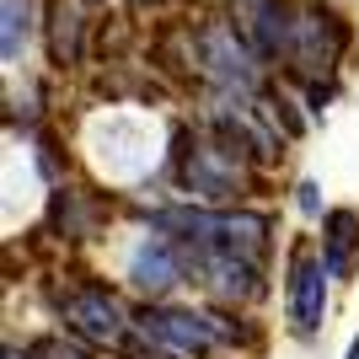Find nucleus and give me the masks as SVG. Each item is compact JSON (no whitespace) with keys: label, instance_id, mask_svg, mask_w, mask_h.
<instances>
[{"label":"nucleus","instance_id":"nucleus-1","mask_svg":"<svg viewBox=\"0 0 359 359\" xmlns=\"http://www.w3.org/2000/svg\"><path fill=\"white\" fill-rule=\"evenodd\" d=\"M166 231H177L182 241L194 247H220V252H236L241 263H252L269 252V220L263 215H247V210H225V215H210V210H166L161 215Z\"/></svg>","mask_w":359,"mask_h":359},{"label":"nucleus","instance_id":"nucleus-2","mask_svg":"<svg viewBox=\"0 0 359 359\" xmlns=\"http://www.w3.org/2000/svg\"><path fill=\"white\" fill-rule=\"evenodd\" d=\"M194 60L198 70L220 81L225 91H252L257 86V48L241 38L231 22H204L194 32Z\"/></svg>","mask_w":359,"mask_h":359},{"label":"nucleus","instance_id":"nucleus-3","mask_svg":"<svg viewBox=\"0 0 359 359\" xmlns=\"http://www.w3.org/2000/svg\"><path fill=\"white\" fill-rule=\"evenodd\" d=\"M344 48H348V27L338 11H327V6H300L295 11V38H290L285 60L300 75H327L344 60Z\"/></svg>","mask_w":359,"mask_h":359},{"label":"nucleus","instance_id":"nucleus-4","mask_svg":"<svg viewBox=\"0 0 359 359\" xmlns=\"http://www.w3.org/2000/svg\"><path fill=\"white\" fill-rule=\"evenodd\" d=\"M210 123L225 135V145L247 150V156H257V161H273L279 156V129H273V107L269 102H247V91H225L220 102H215Z\"/></svg>","mask_w":359,"mask_h":359},{"label":"nucleus","instance_id":"nucleus-5","mask_svg":"<svg viewBox=\"0 0 359 359\" xmlns=\"http://www.w3.org/2000/svg\"><path fill=\"white\" fill-rule=\"evenodd\" d=\"M177 177L194 188L198 198H236L247 172H241L231 145H210V140H177Z\"/></svg>","mask_w":359,"mask_h":359},{"label":"nucleus","instance_id":"nucleus-6","mask_svg":"<svg viewBox=\"0 0 359 359\" xmlns=\"http://www.w3.org/2000/svg\"><path fill=\"white\" fill-rule=\"evenodd\" d=\"M140 332L150 344L172 348V354H210L220 344L210 316H194V311H177V306H145L140 311Z\"/></svg>","mask_w":359,"mask_h":359},{"label":"nucleus","instance_id":"nucleus-7","mask_svg":"<svg viewBox=\"0 0 359 359\" xmlns=\"http://www.w3.org/2000/svg\"><path fill=\"white\" fill-rule=\"evenodd\" d=\"M65 322H70L86 344H123L129 338V322H123V311H118V300L107 295V290H75V295H65Z\"/></svg>","mask_w":359,"mask_h":359},{"label":"nucleus","instance_id":"nucleus-8","mask_svg":"<svg viewBox=\"0 0 359 359\" xmlns=\"http://www.w3.org/2000/svg\"><path fill=\"white\" fill-rule=\"evenodd\" d=\"M322 311H327V263L311 247H295V263H290V322H295V332H316Z\"/></svg>","mask_w":359,"mask_h":359},{"label":"nucleus","instance_id":"nucleus-9","mask_svg":"<svg viewBox=\"0 0 359 359\" xmlns=\"http://www.w3.org/2000/svg\"><path fill=\"white\" fill-rule=\"evenodd\" d=\"M247 32H252V48L257 54H290V38H295V6L290 0H252L247 6Z\"/></svg>","mask_w":359,"mask_h":359},{"label":"nucleus","instance_id":"nucleus-10","mask_svg":"<svg viewBox=\"0 0 359 359\" xmlns=\"http://www.w3.org/2000/svg\"><path fill=\"white\" fill-rule=\"evenodd\" d=\"M129 279H135L140 295H166V290L182 279V252L172 241H145V247L129 257Z\"/></svg>","mask_w":359,"mask_h":359},{"label":"nucleus","instance_id":"nucleus-11","mask_svg":"<svg viewBox=\"0 0 359 359\" xmlns=\"http://www.w3.org/2000/svg\"><path fill=\"white\" fill-rule=\"evenodd\" d=\"M327 241H322V263H327L332 279H348L359 263V215L354 210H332L327 215Z\"/></svg>","mask_w":359,"mask_h":359},{"label":"nucleus","instance_id":"nucleus-12","mask_svg":"<svg viewBox=\"0 0 359 359\" xmlns=\"http://www.w3.org/2000/svg\"><path fill=\"white\" fill-rule=\"evenodd\" d=\"M48 48H54V60L70 65L81 54V11H75L70 0H54L48 6Z\"/></svg>","mask_w":359,"mask_h":359},{"label":"nucleus","instance_id":"nucleus-13","mask_svg":"<svg viewBox=\"0 0 359 359\" xmlns=\"http://www.w3.org/2000/svg\"><path fill=\"white\" fill-rule=\"evenodd\" d=\"M22 43H27V0H6V27H0V54H6V65H16Z\"/></svg>","mask_w":359,"mask_h":359},{"label":"nucleus","instance_id":"nucleus-14","mask_svg":"<svg viewBox=\"0 0 359 359\" xmlns=\"http://www.w3.org/2000/svg\"><path fill=\"white\" fill-rule=\"evenodd\" d=\"M32 354H38V359H81V354H70L65 344H38Z\"/></svg>","mask_w":359,"mask_h":359},{"label":"nucleus","instance_id":"nucleus-15","mask_svg":"<svg viewBox=\"0 0 359 359\" xmlns=\"http://www.w3.org/2000/svg\"><path fill=\"white\" fill-rule=\"evenodd\" d=\"M129 6H135V11H150V6H161V0H129Z\"/></svg>","mask_w":359,"mask_h":359},{"label":"nucleus","instance_id":"nucleus-16","mask_svg":"<svg viewBox=\"0 0 359 359\" xmlns=\"http://www.w3.org/2000/svg\"><path fill=\"white\" fill-rule=\"evenodd\" d=\"M348 359H359V338H354V348H348Z\"/></svg>","mask_w":359,"mask_h":359},{"label":"nucleus","instance_id":"nucleus-17","mask_svg":"<svg viewBox=\"0 0 359 359\" xmlns=\"http://www.w3.org/2000/svg\"><path fill=\"white\" fill-rule=\"evenodd\" d=\"M11 359H16V354H11Z\"/></svg>","mask_w":359,"mask_h":359}]
</instances>
